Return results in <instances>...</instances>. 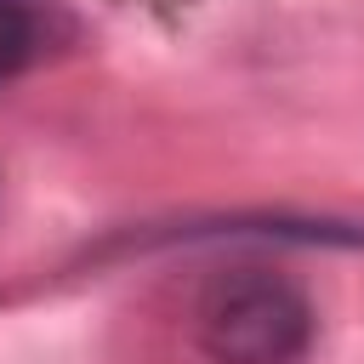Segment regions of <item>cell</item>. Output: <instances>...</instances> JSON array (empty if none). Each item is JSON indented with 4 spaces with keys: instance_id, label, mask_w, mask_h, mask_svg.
Listing matches in <instances>:
<instances>
[{
    "instance_id": "6da1fadb",
    "label": "cell",
    "mask_w": 364,
    "mask_h": 364,
    "mask_svg": "<svg viewBox=\"0 0 364 364\" xmlns=\"http://www.w3.org/2000/svg\"><path fill=\"white\" fill-rule=\"evenodd\" d=\"M193 336L216 364H296L313 347V301L273 267H233L205 284Z\"/></svg>"
},
{
    "instance_id": "7a4b0ae2",
    "label": "cell",
    "mask_w": 364,
    "mask_h": 364,
    "mask_svg": "<svg viewBox=\"0 0 364 364\" xmlns=\"http://www.w3.org/2000/svg\"><path fill=\"white\" fill-rule=\"evenodd\" d=\"M68 34L74 23L57 0H0V85L40 68Z\"/></svg>"
}]
</instances>
